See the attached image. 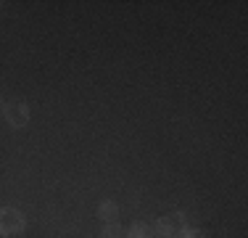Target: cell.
Instances as JSON below:
<instances>
[{
  "label": "cell",
  "instance_id": "obj_1",
  "mask_svg": "<svg viewBox=\"0 0 248 238\" xmlns=\"http://www.w3.org/2000/svg\"><path fill=\"white\" fill-rule=\"evenodd\" d=\"M24 214L16 209H0V233L3 236H14L24 230Z\"/></svg>",
  "mask_w": 248,
  "mask_h": 238
},
{
  "label": "cell",
  "instance_id": "obj_2",
  "mask_svg": "<svg viewBox=\"0 0 248 238\" xmlns=\"http://www.w3.org/2000/svg\"><path fill=\"white\" fill-rule=\"evenodd\" d=\"M3 111H5V119H8L14 127H24L29 122V109H27L24 101H11V103L3 106Z\"/></svg>",
  "mask_w": 248,
  "mask_h": 238
},
{
  "label": "cell",
  "instance_id": "obj_3",
  "mask_svg": "<svg viewBox=\"0 0 248 238\" xmlns=\"http://www.w3.org/2000/svg\"><path fill=\"white\" fill-rule=\"evenodd\" d=\"M177 228H185V214H177V217H161L156 225V230L161 233L164 238H174L177 236Z\"/></svg>",
  "mask_w": 248,
  "mask_h": 238
},
{
  "label": "cell",
  "instance_id": "obj_4",
  "mask_svg": "<svg viewBox=\"0 0 248 238\" xmlns=\"http://www.w3.org/2000/svg\"><path fill=\"white\" fill-rule=\"evenodd\" d=\"M98 217L103 220V222H114V220H116V204H114V201H103L100 209H98Z\"/></svg>",
  "mask_w": 248,
  "mask_h": 238
},
{
  "label": "cell",
  "instance_id": "obj_5",
  "mask_svg": "<svg viewBox=\"0 0 248 238\" xmlns=\"http://www.w3.org/2000/svg\"><path fill=\"white\" fill-rule=\"evenodd\" d=\"M129 238H153V228L145 222H135L129 228Z\"/></svg>",
  "mask_w": 248,
  "mask_h": 238
},
{
  "label": "cell",
  "instance_id": "obj_6",
  "mask_svg": "<svg viewBox=\"0 0 248 238\" xmlns=\"http://www.w3.org/2000/svg\"><path fill=\"white\" fill-rule=\"evenodd\" d=\"M100 238H122V228H119V225H114V222H108L103 228V233H100Z\"/></svg>",
  "mask_w": 248,
  "mask_h": 238
},
{
  "label": "cell",
  "instance_id": "obj_7",
  "mask_svg": "<svg viewBox=\"0 0 248 238\" xmlns=\"http://www.w3.org/2000/svg\"><path fill=\"white\" fill-rule=\"evenodd\" d=\"M177 238H206L203 233H198V230H190V228H182L180 230V236Z\"/></svg>",
  "mask_w": 248,
  "mask_h": 238
},
{
  "label": "cell",
  "instance_id": "obj_8",
  "mask_svg": "<svg viewBox=\"0 0 248 238\" xmlns=\"http://www.w3.org/2000/svg\"><path fill=\"white\" fill-rule=\"evenodd\" d=\"M0 106H3V95H0Z\"/></svg>",
  "mask_w": 248,
  "mask_h": 238
}]
</instances>
